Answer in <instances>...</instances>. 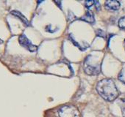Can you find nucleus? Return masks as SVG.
Listing matches in <instances>:
<instances>
[{"label":"nucleus","mask_w":125,"mask_h":117,"mask_svg":"<svg viewBox=\"0 0 125 117\" xmlns=\"http://www.w3.org/2000/svg\"><path fill=\"white\" fill-rule=\"evenodd\" d=\"M96 89L104 100L110 102L115 100L119 94L114 81L110 78L101 80L97 84Z\"/></svg>","instance_id":"1"},{"label":"nucleus","mask_w":125,"mask_h":117,"mask_svg":"<svg viewBox=\"0 0 125 117\" xmlns=\"http://www.w3.org/2000/svg\"><path fill=\"white\" fill-rule=\"evenodd\" d=\"M60 117H80V113L78 109L71 105H66L61 107L58 110Z\"/></svg>","instance_id":"2"},{"label":"nucleus","mask_w":125,"mask_h":117,"mask_svg":"<svg viewBox=\"0 0 125 117\" xmlns=\"http://www.w3.org/2000/svg\"><path fill=\"white\" fill-rule=\"evenodd\" d=\"M19 43L30 52H35L38 49L37 46L32 44V42L28 40V38L24 34H21L19 37Z\"/></svg>","instance_id":"3"},{"label":"nucleus","mask_w":125,"mask_h":117,"mask_svg":"<svg viewBox=\"0 0 125 117\" xmlns=\"http://www.w3.org/2000/svg\"><path fill=\"white\" fill-rule=\"evenodd\" d=\"M85 72L90 75H95L99 73L100 66L99 65H93L85 63Z\"/></svg>","instance_id":"4"},{"label":"nucleus","mask_w":125,"mask_h":117,"mask_svg":"<svg viewBox=\"0 0 125 117\" xmlns=\"http://www.w3.org/2000/svg\"><path fill=\"white\" fill-rule=\"evenodd\" d=\"M104 7L107 10H118L120 8V2L116 0H108L105 2Z\"/></svg>","instance_id":"5"},{"label":"nucleus","mask_w":125,"mask_h":117,"mask_svg":"<svg viewBox=\"0 0 125 117\" xmlns=\"http://www.w3.org/2000/svg\"><path fill=\"white\" fill-rule=\"evenodd\" d=\"M81 19L83 21H85V22H87L88 24H94L95 22L94 15L91 11H87L86 13L85 14V16L81 18Z\"/></svg>","instance_id":"6"},{"label":"nucleus","mask_w":125,"mask_h":117,"mask_svg":"<svg viewBox=\"0 0 125 117\" xmlns=\"http://www.w3.org/2000/svg\"><path fill=\"white\" fill-rule=\"evenodd\" d=\"M11 13L13 14V15H14V16H16V17H18L19 19H21V21L23 22V24L25 25V26H29L30 25V24H29V21H27V19L20 13V12H19V11H16V10H13V11H12L11 12Z\"/></svg>","instance_id":"7"},{"label":"nucleus","mask_w":125,"mask_h":117,"mask_svg":"<svg viewBox=\"0 0 125 117\" xmlns=\"http://www.w3.org/2000/svg\"><path fill=\"white\" fill-rule=\"evenodd\" d=\"M118 26L122 29H125V16L121 18L118 21Z\"/></svg>","instance_id":"8"},{"label":"nucleus","mask_w":125,"mask_h":117,"mask_svg":"<svg viewBox=\"0 0 125 117\" xmlns=\"http://www.w3.org/2000/svg\"><path fill=\"white\" fill-rule=\"evenodd\" d=\"M121 109L124 117H125V100H121Z\"/></svg>","instance_id":"9"},{"label":"nucleus","mask_w":125,"mask_h":117,"mask_svg":"<svg viewBox=\"0 0 125 117\" xmlns=\"http://www.w3.org/2000/svg\"><path fill=\"white\" fill-rule=\"evenodd\" d=\"M85 6L88 8H91L95 3V1H91V0H89V1H85Z\"/></svg>","instance_id":"10"},{"label":"nucleus","mask_w":125,"mask_h":117,"mask_svg":"<svg viewBox=\"0 0 125 117\" xmlns=\"http://www.w3.org/2000/svg\"><path fill=\"white\" fill-rule=\"evenodd\" d=\"M95 4H96V5H96V9H97V10H99V8H100V5H99V2L98 1H96V2L95 1Z\"/></svg>","instance_id":"11"},{"label":"nucleus","mask_w":125,"mask_h":117,"mask_svg":"<svg viewBox=\"0 0 125 117\" xmlns=\"http://www.w3.org/2000/svg\"><path fill=\"white\" fill-rule=\"evenodd\" d=\"M1 43H2V40L0 39V44H1Z\"/></svg>","instance_id":"12"},{"label":"nucleus","mask_w":125,"mask_h":117,"mask_svg":"<svg viewBox=\"0 0 125 117\" xmlns=\"http://www.w3.org/2000/svg\"><path fill=\"white\" fill-rule=\"evenodd\" d=\"M124 44H125V40H124Z\"/></svg>","instance_id":"13"}]
</instances>
